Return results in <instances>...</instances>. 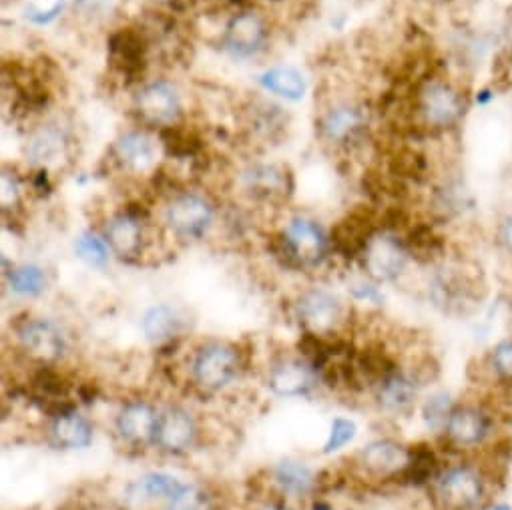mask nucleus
Masks as SVG:
<instances>
[{
  "instance_id": "nucleus-1",
  "label": "nucleus",
  "mask_w": 512,
  "mask_h": 510,
  "mask_svg": "<svg viewBox=\"0 0 512 510\" xmlns=\"http://www.w3.org/2000/svg\"><path fill=\"white\" fill-rule=\"evenodd\" d=\"M506 466L490 454L448 460L426 488L432 510H486L504 486Z\"/></svg>"
},
{
  "instance_id": "nucleus-2",
  "label": "nucleus",
  "mask_w": 512,
  "mask_h": 510,
  "mask_svg": "<svg viewBox=\"0 0 512 510\" xmlns=\"http://www.w3.org/2000/svg\"><path fill=\"white\" fill-rule=\"evenodd\" d=\"M470 95L462 83L440 75H426L414 85L410 101L412 127L426 135L456 131L472 107Z\"/></svg>"
},
{
  "instance_id": "nucleus-3",
  "label": "nucleus",
  "mask_w": 512,
  "mask_h": 510,
  "mask_svg": "<svg viewBox=\"0 0 512 510\" xmlns=\"http://www.w3.org/2000/svg\"><path fill=\"white\" fill-rule=\"evenodd\" d=\"M502 426V418L486 396L458 400L438 436V446L454 458L482 456L502 438Z\"/></svg>"
},
{
  "instance_id": "nucleus-4",
  "label": "nucleus",
  "mask_w": 512,
  "mask_h": 510,
  "mask_svg": "<svg viewBox=\"0 0 512 510\" xmlns=\"http://www.w3.org/2000/svg\"><path fill=\"white\" fill-rule=\"evenodd\" d=\"M432 268L428 296L440 312L454 318L480 312L488 298V282L476 262L466 258H444Z\"/></svg>"
},
{
  "instance_id": "nucleus-5",
  "label": "nucleus",
  "mask_w": 512,
  "mask_h": 510,
  "mask_svg": "<svg viewBox=\"0 0 512 510\" xmlns=\"http://www.w3.org/2000/svg\"><path fill=\"white\" fill-rule=\"evenodd\" d=\"M272 251L286 268H318L330 251V239L322 227L308 217H294L276 237Z\"/></svg>"
},
{
  "instance_id": "nucleus-6",
  "label": "nucleus",
  "mask_w": 512,
  "mask_h": 510,
  "mask_svg": "<svg viewBox=\"0 0 512 510\" xmlns=\"http://www.w3.org/2000/svg\"><path fill=\"white\" fill-rule=\"evenodd\" d=\"M410 262L412 258L406 249L402 231L388 227H380L372 235L360 258L366 276L378 284L398 282L406 274Z\"/></svg>"
},
{
  "instance_id": "nucleus-7",
  "label": "nucleus",
  "mask_w": 512,
  "mask_h": 510,
  "mask_svg": "<svg viewBox=\"0 0 512 510\" xmlns=\"http://www.w3.org/2000/svg\"><path fill=\"white\" fill-rule=\"evenodd\" d=\"M410 460V444L394 438H376L356 454V468L370 480L398 484Z\"/></svg>"
},
{
  "instance_id": "nucleus-8",
  "label": "nucleus",
  "mask_w": 512,
  "mask_h": 510,
  "mask_svg": "<svg viewBox=\"0 0 512 510\" xmlns=\"http://www.w3.org/2000/svg\"><path fill=\"white\" fill-rule=\"evenodd\" d=\"M215 217V209L211 201L193 191H181L169 197L165 207V223L167 227L183 239L203 237L211 227Z\"/></svg>"
},
{
  "instance_id": "nucleus-9",
  "label": "nucleus",
  "mask_w": 512,
  "mask_h": 510,
  "mask_svg": "<svg viewBox=\"0 0 512 510\" xmlns=\"http://www.w3.org/2000/svg\"><path fill=\"white\" fill-rule=\"evenodd\" d=\"M241 368L239 352L229 344H209L201 348L193 360V382L209 392L221 390L231 384Z\"/></svg>"
},
{
  "instance_id": "nucleus-10",
  "label": "nucleus",
  "mask_w": 512,
  "mask_h": 510,
  "mask_svg": "<svg viewBox=\"0 0 512 510\" xmlns=\"http://www.w3.org/2000/svg\"><path fill=\"white\" fill-rule=\"evenodd\" d=\"M382 227L380 217L368 207L354 209L336 223L330 235V247L348 262H360L372 235Z\"/></svg>"
},
{
  "instance_id": "nucleus-11",
  "label": "nucleus",
  "mask_w": 512,
  "mask_h": 510,
  "mask_svg": "<svg viewBox=\"0 0 512 510\" xmlns=\"http://www.w3.org/2000/svg\"><path fill=\"white\" fill-rule=\"evenodd\" d=\"M135 113L145 125L171 127L181 117V97L167 81L147 83L135 95Z\"/></svg>"
},
{
  "instance_id": "nucleus-12",
  "label": "nucleus",
  "mask_w": 512,
  "mask_h": 510,
  "mask_svg": "<svg viewBox=\"0 0 512 510\" xmlns=\"http://www.w3.org/2000/svg\"><path fill=\"white\" fill-rule=\"evenodd\" d=\"M370 125V111L356 101H344L334 105L320 119V135L326 143L348 145L358 141Z\"/></svg>"
},
{
  "instance_id": "nucleus-13",
  "label": "nucleus",
  "mask_w": 512,
  "mask_h": 510,
  "mask_svg": "<svg viewBox=\"0 0 512 510\" xmlns=\"http://www.w3.org/2000/svg\"><path fill=\"white\" fill-rule=\"evenodd\" d=\"M296 314L304 332L332 336L344 318L342 302L326 290H308L296 302Z\"/></svg>"
},
{
  "instance_id": "nucleus-14",
  "label": "nucleus",
  "mask_w": 512,
  "mask_h": 510,
  "mask_svg": "<svg viewBox=\"0 0 512 510\" xmlns=\"http://www.w3.org/2000/svg\"><path fill=\"white\" fill-rule=\"evenodd\" d=\"M243 189L255 201L278 205L292 195V175L276 163H255L241 175Z\"/></svg>"
},
{
  "instance_id": "nucleus-15",
  "label": "nucleus",
  "mask_w": 512,
  "mask_h": 510,
  "mask_svg": "<svg viewBox=\"0 0 512 510\" xmlns=\"http://www.w3.org/2000/svg\"><path fill=\"white\" fill-rule=\"evenodd\" d=\"M105 241L117 258L133 262L141 258L145 247V215L143 211L125 209L111 217L105 229Z\"/></svg>"
},
{
  "instance_id": "nucleus-16",
  "label": "nucleus",
  "mask_w": 512,
  "mask_h": 510,
  "mask_svg": "<svg viewBox=\"0 0 512 510\" xmlns=\"http://www.w3.org/2000/svg\"><path fill=\"white\" fill-rule=\"evenodd\" d=\"M17 336L25 352L41 362H57L67 348L63 332L49 320L27 318L17 326Z\"/></svg>"
},
{
  "instance_id": "nucleus-17",
  "label": "nucleus",
  "mask_w": 512,
  "mask_h": 510,
  "mask_svg": "<svg viewBox=\"0 0 512 510\" xmlns=\"http://www.w3.org/2000/svg\"><path fill=\"white\" fill-rule=\"evenodd\" d=\"M374 398L378 406L392 414V416H404L414 410L418 404V396L422 386L412 378V374L400 366L386 378H382L374 388Z\"/></svg>"
},
{
  "instance_id": "nucleus-18",
  "label": "nucleus",
  "mask_w": 512,
  "mask_h": 510,
  "mask_svg": "<svg viewBox=\"0 0 512 510\" xmlns=\"http://www.w3.org/2000/svg\"><path fill=\"white\" fill-rule=\"evenodd\" d=\"M268 41V25L262 15L241 11L231 17L223 33V45L235 57H249L258 53Z\"/></svg>"
},
{
  "instance_id": "nucleus-19",
  "label": "nucleus",
  "mask_w": 512,
  "mask_h": 510,
  "mask_svg": "<svg viewBox=\"0 0 512 510\" xmlns=\"http://www.w3.org/2000/svg\"><path fill=\"white\" fill-rule=\"evenodd\" d=\"M149 41L137 29H121L109 39V63L127 79H135L147 67Z\"/></svg>"
},
{
  "instance_id": "nucleus-20",
  "label": "nucleus",
  "mask_w": 512,
  "mask_h": 510,
  "mask_svg": "<svg viewBox=\"0 0 512 510\" xmlns=\"http://www.w3.org/2000/svg\"><path fill=\"white\" fill-rule=\"evenodd\" d=\"M478 382L488 386V392H508L512 394V336H502L494 340L480 358Z\"/></svg>"
},
{
  "instance_id": "nucleus-21",
  "label": "nucleus",
  "mask_w": 512,
  "mask_h": 510,
  "mask_svg": "<svg viewBox=\"0 0 512 510\" xmlns=\"http://www.w3.org/2000/svg\"><path fill=\"white\" fill-rule=\"evenodd\" d=\"M197 436V424L193 416L179 408L171 406L159 414L157 430H155V444L169 454H181L193 446Z\"/></svg>"
},
{
  "instance_id": "nucleus-22",
  "label": "nucleus",
  "mask_w": 512,
  "mask_h": 510,
  "mask_svg": "<svg viewBox=\"0 0 512 510\" xmlns=\"http://www.w3.org/2000/svg\"><path fill=\"white\" fill-rule=\"evenodd\" d=\"M157 420H159V414L155 412V408L151 404L135 400L121 408V412L117 414L115 426H117L119 436L127 444L145 448L147 444L155 442Z\"/></svg>"
},
{
  "instance_id": "nucleus-23",
  "label": "nucleus",
  "mask_w": 512,
  "mask_h": 510,
  "mask_svg": "<svg viewBox=\"0 0 512 510\" xmlns=\"http://www.w3.org/2000/svg\"><path fill=\"white\" fill-rule=\"evenodd\" d=\"M446 462L448 460H444V450L440 446L436 448L432 442L410 444V460L396 486L426 490L440 474Z\"/></svg>"
},
{
  "instance_id": "nucleus-24",
  "label": "nucleus",
  "mask_w": 512,
  "mask_h": 510,
  "mask_svg": "<svg viewBox=\"0 0 512 510\" xmlns=\"http://www.w3.org/2000/svg\"><path fill=\"white\" fill-rule=\"evenodd\" d=\"M31 398L43 412L51 414L53 418L63 412L75 410L69 402V382L49 366H43L33 374Z\"/></svg>"
},
{
  "instance_id": "nucleus-25",
  "label": "nucleus",
  "mask_w": 512,
  "mask_h": 510,
  "mask_svg": "<svg viewBox=\"0 0 512 510\" xmlns=\"http://www.w3.org/2000/svg\"><path fill=\"white\" fill-rule=\"evenodd\" d=\"M318 372L306 360H284L270 374V388L278 396H304L316 386Z\"/></svg>"
},
{
  "instance_id": "nucleus-26",
  "label": "nucleus",
  "mask_w": 512,
  "mask_h": 510,
  "mask_svg": "<svg viewBox=\"0 0 512 510\" xmlns=\"http://www.w3.org/2000/svg\"><path fill=\"white\" fill-rule=\"evenodd\" d=\"M119 163L131 171H147L155 165L157 145L145 131H127L115 141Z\"/></svg>"
},
{
  "instance_id": "nucleus-27",
  "label": "nucleus",
  "mask_w": 512,
  "mask_h": 510,
  "mask_svg": "<svg viewBox=\"0 0 512 510\" xmlns=\"http://www.w3.org/2000/svg\"><path fill=\"white\" fill-rule=\"evenodd\" d=\"M53 440L63 448H87L93 442V426L77 410L63 412L53 418Z\"/></svg>"
},
{
  "instance_id": "nucleus-28",
  "label": "nucleus",
  "mask_w": 512,
  "mask_h": 510,
  "mask_svg": "<svg viewBox=\"0 0 512 510\" xmlns=\"http://www.w3.org/2000/svg\"><path fill=\"white\" fill-rule=\"evenodd\" d=\"M67 149V135L57 125L39 127L27 143V157L37 165H49L63 157Z\"/></svg>"
},
{
  "instance_id": "nucleus-29",
  "label": "nucleus",
  "mask_w": 512,
  "mask_h": 510,
  "mask_svg": "<svg viewBox=\"0 0 512 510\" xmlns=\"http://www.w3.org/2000/svg\"><path fill=\"white\" fill-rule=\"evenodd\" d=\"M181 328H183L181 318L177 316V312H173L167 306H155L143 318L145 336L159 346L171 344L175 338H179Z\"/></svg>"
},
{
  "instance_id": "nucleus-30",
  "label": "nucleus",
  "mask_w": 512,
  "mask_h": 510,
  "mask_svg": "<svg viewBox=\"0 0 512 510\" xmlns=\"http://www.w3.org/2000/svg\"><path fill=\"white\" fill-rule=\"evenodd\" d=\"M260 83L270 93H276L288 101H298L306 93L304 75L292 67H274L260 77Z\"/></svg>"
},
{
  "instance_id": "nucleus-31",
  "label": "nucleus",
  "mask_w": 512,
  "mask_h": 510,
  "mask_svg": "<svg viewBox=\"0 0 512 510\" xmlns=\"http://www.w3.org/2000/svg\"><path fill=\"white\" fill-rule=\"evenodd\" d=\"M274 478H276V484L280 486V490L284 494H292V496H304L316 484L314 472L308 466L294 462V460L280 462L274 468Z\"/></svg>"
},
{
  "instance_id": "nucleus-32",
  "label": "nucleus",
  "mask_w": 512,
  "mask_h": 510,
  "mask_svg": "<svg viewBox=\"0 0 512 510\" xmlns=\"http://www.w3.org/2000/svg\"><path fill=\"white\" fill-rule=\"evenodd\" d=\"M458 400H454V396L450 392H432L428 398H424V402L420 404V416L424 426L434 432L436 436H440L450 412L454 410Z\"/></svg>"
},
{
  "instance_id": "nucleus-33",
  "label": "nucleus",
  "mask_w": 512,
  "mask_h": 510,
  "mask_svg": "<svg viewBox=\"0 0 512 510\" xmlns=\"http://www.w3.org/2000/svg\"><path fill=\"white\" fill-rule=\"evenodd\" d=\"M7 282H9V288L15 294L27 296V298L41 296L47 290V286H49L47 272L43 268H39V266H33V264L13 268L9 272V276H7Z\"/></svg>"
},
{
  "instance_id": "nucleus-34",
  "label": "nucleus",
  "mask_w": 512,
  "mask_h": 510,
  "mask_svg": "<svg viewBox=\"0 0 512 510\" xmlns=\"http://www.w3.org/2000/svg\"><path fill=\"white\" fill-rule=\"evenodd\" d=\"M161 141L165 153L171 159H189L195 157V153L199 151V139L191 131L181 129L177 123L161 131Z\"/></svg>"
},
{
  "instance_id": "nucleus-35",
  "label": "nucleus",
  "mask_w": 512,
  "mask_h": 510,
  "mask_svg": "<svg viewBox=\"0 0 512 510\" xmlns=\"http://www.w3.org/2000/svg\"><path fill=\"white\" fill-rule=\"evenodd\" d=\"M183 488H185V484H181L175 476L165 474V472H151V474L143 476L137 482V490L145 498H165V500H171Z\"/></svg>"
},
{
  "instance_id": "nucleus-36",
  "label": "nucleus",
  "mask_w": 512,
  "mask_h": 510,
  "mask_svg": "<svg viewBox=\"0 0 512 510\" xmlns=\"http://www.w3.org/2000/svg\"><path fill=\"white\" fill-rule=\"evenodd\" d=\"M109 243L103 241L95 233H83L77 243L75 251L79 255V260H83L91 268H105L109 262Z\"/></svg>"
},
{
  "instance_id": "nucleus-37",
  "label": "nucleus",
  "mask_w": 512,
  "mask_h": 510,
  "mask_svg": "<svg viewBox=\"0 0 512 510\" xmlns=\"http://www.w3.org/2000/svg\"><path fill=\"white\" fill-rule=\"evenodd\" d=\"M492 243L496 253L512 268V205L500 211L494 219Z\"/></svg>"
},
{
  "instance_id": "nucleus-38",
  "label": "nucleus",
  "mask_w": 512,
  "mask_h": 510,
  "mask_svg": "<svg viewBox=\"0 0 512 510\" xmlns=\"http://www.w3.org/2000/svg\"><path fill=\"white\" fill-rule=\"evenodd\" d=\"M167 510H213V504L207 492L185 486L177 496L167 500Z\"/></svg>"
},
{
  "instance_id": "nucleus-39",
  "label": "nucleus",
  "mask_w": 512,
  "mask_h": 510,
  "mask_svg": "<svg viewBox=\"0 0 512 510\" xmlns=\"http://www.w3.org/2000/svg\"><path fill=\"white\" fill-rule=\"evenodd\" d=\"M356 424L348 418H336L332 422V430L328 436V442L324 446V454H334L338 450H342L344 446H348L354 438H356Z\"/></svg>"
},
{
  "instance_id": "nucleus-40",
  "label": "nucleus",
  "mask_w": 512,
  "mask_h": 510,
  "mask_svg": "<svg viewBox=\"0 0 512 510\" xmlns=\"http://www.w3.org/2000/svg\"><path fill=\"white\" fill-rule=\"evenodd\" d=\"M21 199V181L15 173L5 171L3 175V209L9 211Z\"/></svg>"
},
{
  "instance_id": "nucleus-41",
  "label": "nucleus",
  "mask_w": 512,
  "mask_h": 510,
  "mask_svg": "<svg viewBox=\"0 0 512 510\" xmlns=\"http://www.w3.org/2000/svg\"><path fill=\"white\" fill-rule=\"evenodd\" d=\"M352 296L356 300H360V302H368V304H376V306H380L384 302V296H382V292L378 288V282H374V280L356 284L352 288Z\"/></svg>"
},
{
  "instance_id": "nucleus-42",
  "label": "nucleus",
  "mask_w": 512,
  "mask_h": 510,
  "mask_svg": "<svg viewBox=\"0 0 512 510\" xmlns=\"http://www.w3.org/2000/svg\"><path fill=\"white\" fill-rule=\"evenodd\" d=\"M498 93H500L498 83L482 85V87H478L476 91H472V95H470V97H472V105H478V107L486 109V107H490L492 103H496Z\"/></svg>"
},
{
  "instance_id": "nucleus-43",
  "label": "nucleus",
  "mask_w": 512,
  "mask_h": 510,
  "mask_svg": "<svg viewBox=\"0 0 512 510\" xmlns=\"http://www.w3.org/2000/svg\"><path fill=\"white\" fill-rule=\"evenodd\" d=\"M486 510H512V504L508 500L496 498V500H492V504Z\"/></svg>"
},
{
  "instance_id": "nucleus-44",
  "label": "nucleus",
  "mask_w": 512,
  "mask_h": 510,
  "mask_svg": "<svg viewBox=\"0 0 512 510\" xmlns=\"http://www.w3.org/2000/svg\"><path fill=\"white\" fill-rule=\"evenodd\" d=\"M155 3H173V0H155Z\"/></svg>"
}]
</instances>
